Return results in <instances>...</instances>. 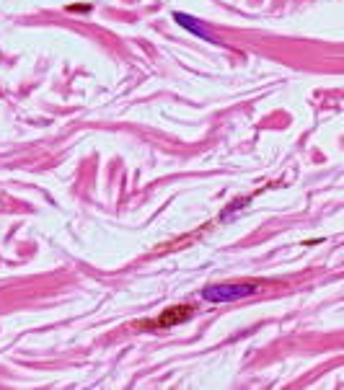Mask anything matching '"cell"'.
Listing matches in <instances>:
<instances>
[{"mask_svg":"<svg viewBox=\"0 0 344 390\" xmlns=\"http://www.w3.org/2000/svg\"><path fill=\"white\" fill-rule=\"evenodd\" d=\"M174 21H176L179 26H184L187 31H192L194 36H200L202 42H215V39L205 31V26H202V23H197L192 16H187V13H179V10H176V13H174Z\"/></svg>","mask_w":344,"mask_h":390,"instance_id":"cell-3","label":"cell"},{"mask_svg":"<svg viewBox=\"0 0 344 390\" xmlns=\"http://www.w3.org/2000/svg\"><path fill=\"white\" fill-rule=\"evenodd\" d=\"M264 284L259 279H243V282H223V284H207L202 290V300L207 303H235L243 297L256 295Z\"/></svg>","mask_w":344,"mask_h":390,"instance_id":"cell-1","label":"cell"},{"mask_svg":"<svg viewBox=\"0 0 344 390\" xmlns=\"http://www.w3.org/2000/svg\"><path fill=\"white\" fill-rule=\"evenodd\" d=\"M88 8H91V5H68V10H73V13H75V10L83 13V10H88Z\"/></svg>","mask_w":344,"mask_h":390,"instance_id":"cell-4","label":"cell"},{"mask_svg":"<svg viewBox=\"0 0 344 390\" xmlns=\"http://www.w3.org/2000/svg\"><path fill=\"white\" fill-rule=\"evenodd\" d=\"M194 305H189V303H181V305H171V308H166L158 318H148V320H140L135 328H142V331H163V328H174V326H179V323H184V320H189L192 315H194Z\"/></svg>","mask_w":344,"mask_h":390,"instance_id":"cell-2","label":"cell"}]
</instances>
